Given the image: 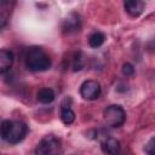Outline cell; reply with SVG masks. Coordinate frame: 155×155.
I'll return each instance as SVG.
<instances>
[{
  "label": "cell",
  "instance_id": "cell-9",
  "mask_svg": "<svg viewBox=\"0 0 155 155\" xmlns=\"http://www.w3.org/2000/svg\"><path fill=\"white\" fill-rule=\"evenodd\" d=\"M13 64V53L8 50H0V74L7 73Z\"/></svg>",
  "mask_w": 155,
  "mask_h": 155
},
{
  "label": "cell",
  "instance_id": "cell-12",
  "mask_svg": "<svg viewBox=\"0 0 155 155\" xmlns=\"http://www.w3.org/2000/svg\"><path fill=\"white\" fill-rule=\"evenodd\" d=\"M104 41H105V35L101 31H94L88 38V45L93 48H97V47L102 46L104 44Z\"/></svg>",
  "mask_w": 155,
  "mask_h": 155
},
{
  "label": "cell",
  "instance_id": "cell-11",
  "mask_svg": "<svg viewBox=\"0 0 155 155\" xmlns=\"http://www.w3.org/2000/svg\"><path fill=\"white\" fill-rule=\"evenodd\" d=\"M61 120L64 125H71L75 120V113L71 110V108L69 105H64L62 104V109H61Z\"/></svg>",
  "mask_w": 155,
  "mask_h": 155
},
{
  "label": "cell",
  "instance_id": "cell-5",
  "mask_svg": "<svg viewBox=\"0 0 155 155\" xmlns=\"http://www.w3.org/2000/svg\"><path fill=\"white\" fill-rule=\"evenodd\" d=\"M101 92H102L101 85L96 80H86L80 86V94L86 101L97 99L101 96Z\"/></svg>",
  "mask_w": 155,
  "mask_h": 155
},
{
  "label": "cell",
  "instance_id": "cell-4",
  "mask_svg": "<svg viewBox=\"0 0 155 155\" xmlns=\"http://www.w3.org/2000/svg\"><path fill=\"white\" fill-rule=\"evenodd\" d=\"M103 116L105 124L110 127H120L126 120V113L124 108L119 104H111L107 107L103 113Z\"/></svg>",
  "mask_w": 155,
  "mask_h": 155
},
{
  "label": "cell",
  "instance_id": "cell-2",
  "mask_svg": "<svg viewBox=\"0 0 155 155\" xmlns=\"http://www.w3.org/2000/svg\"><path fill=\"white\" fill-rule=\"evenodd\" d=\"M25 67L30 71H45L51 67V59L41 47L33 46L25 54Z\"/></svg>",
  "mask_w": 155,
  "mask_h": 155
},
{
  "label": "cell",
  "instance_id": "cell-3",
  "mask_svg": "<svg viewBox=\"0 0 155 155\" xmlns=\"http://www.w3.org/2000/svg\"><path fill=\"white\" fill-rule=\"evenodd\" d=\"M36 155H62L63 154V145L61 139L54 136H46L44 137L35 148Z\"/></svg>",
  "mask_w": 155,
  "mask_h": 155
},
{
  "label": "cell",
  "instance_id": "cell-15",
  "mask_svg": "<svg viewBox=\"0 0 155 155\" xmlns=\"http://www.w3.org/2000/svg\"><path fill=\"white\" fill-rule=\"evenodd\" d=\"M145 153L148 155H155V138H150L149 142L145 144V148H144Z\"/></svg>",
  "mask_w": 155,
  "mask_h": 155
},
{
  "label": "cell",
  "instance_id": "cell-8",
  "mask_svg": "<svg viewBox=\"0 0 155 155\" xmlns=\"http://www.w3.org/2000/svg\"><path fill=\"white\" fill-rule=\"evenodd\" d=\"M124 7L131 17H138L144 10V2L140 0H128L124 2Z\"/></svg>",
  "mask_w": 155,
  "mask_h": 155
},
{
  "label": "cell",
  "instance_id": "cell-14",
  "mask_svg": "<svg viewBox=\"0 0 155 155\" xmlns=\"http://www.w3.org/2000/svg\"><path fill=\"white\" fill-rule=\"evenodd\" d=\"M122 74L125 75V76H128V78H131V76H133V74H134V67L131 64V63H124L122 64Z\"/></svg>",
  "mask_w": 155,
  "mask_h": 155
},
{
  "label": "cell",
  "instance_id": "cell-1",
  "mask_svg": "<svg viewBox=\"0 0 155 155\" xmlns=\"http://www.w3.org/2000/svg\"><path fill=\"white\" fill-rule=\"evenodd\" d=\"M28 127L22 121L4 120L0 124V137L10 144H17L27 136Z\"/></svg>",
  "mask_w": 155,
  "mask_h": 155
},
{
  "label": "cell",
  "instance_id": "cell-10",
  "mask_svg": "<svg viewBox=\"0 0 155 155\" xmlns=\"http://www.w3.org/2000/svg\"><path fill=\"white\" fill-rule=\"evenodd\" d=\"M54 91L52 88H48V87H42L38 91V94H36V98L40 103L42 104H50L51 102H53L54 99Z\"/></svg>",
  "mask_w": 155,
  "mask_h": 155
},
{
  "label": "cell",
  "instance_id": "cell-6",
  "mask_svg": "<svg viewBox=\"0 0 155 155\" xmlns=\"http://www.w3.org/2000/svg\"><path fill=\"white\" fill-rule=\"evenodd\" d=\"M81 28V17L76 12H71L68 15L67 18H64L62 23V29L65 33H73L78 31Z\"/></svg>",
  "mask_w": 155,
  "mask_h": 155
},
{
  "label": "cell",
  "instance_id": "cell-7",
  "mask_svg": "<svg viewBox=\"0 0 155 155\" xmlns=\"http://www.w3.org/2000/svg\"><path fill=\"white\" fill-rule=\"evenodd\" d=\"M101 147H102L103 153H105L107 155H117L121 149L120 142L114 137H105L102 140Z\"/></svg>",
  "mask_w": 155,
  "mask_h": 155
},
{
  "label": "cell",
  "instance_id": "cell-13",
  "mask_svg": "<svg viewBox=\"0 0 155 155\" xmlns=\"http://www.w3.org/2000/svg\"><path fill=\"white\" fill-rule=\"evenodd\" d=\"M84 68V59L81 57V52H76L73 58V70L79 71Z\"/></svg>",
  "mask_w": 155,
  "mask_h": 155
},
{
  "label": "cell",
  "instance_id": "cell-16",
  "mask_svg": "<svg viewBox=\"0 0 155 155\" xmlns=\"http://www.w3.org/2000/svg\"><path fill=\"white\" fill-rule=\"evenodd\" d=\"M6 24V16L0 15V30L4 28V25Z\"/></svg>",
  "mask_w": 155,
  "mask_h": 155
}]
</instances>
